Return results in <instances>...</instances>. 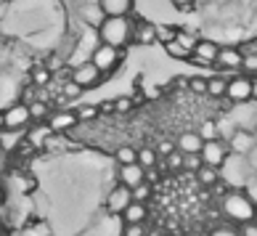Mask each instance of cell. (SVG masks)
<instances>
[{
	"mask_svg": "<svg viewBox=\"0 0 257 236\" xmlns=\"http://www.w3.org/2000/svg\"><path fill=\"white\" fill-rule=\"evenodd\" d=\"M220 212L228 223L233 225H246L257 220V207L252 204V199L244 194V188H228V194L220 199Z\"/></svg>",
	"mask_w": 257,
	"mask_h": 236,
	"instance_id": "obj_1",
	"label": "cell"
},
{
	"mask_svg": "<svg viewBox=\"0 0 257 236\" xmlns=\"http://www.w3.org/2000/svg\"><path fill=\"white\" fill-rule=\"evenodd\" d=\"M133 19L130 16H106L98 27V40L111 45V48H119L125 51L127 45L133 43Z\"/></svg>",
	"mask_w": 257,
	"mask_h": 236,
	"instance_id": "obj_2",
	"label": "cell"
},
{
	"mask_svg": "<svg viewBox=\"0 0 257 236\" xmlns=\"http://www.w3.org/2000/svg\"><path fill=\"white\" fill-rule=\"evenodd\" d=\"M254 178L249 162H246V157L241 154H228L225 162L220 165V181L228 186V188H244Z\"/></svg>",
	"mask_w": 257,
	"mask_h": 236,
	"instance_id": "obj_3",
	"label": "cell"
},
{
	"mask_svg": "<svg viewBox=\"0 0 257 236\" xmlns=\"http://www.w3.org/2000/svg\"><path fill=\"white\" fill-rule=\"evenodd\" d=\"M90 61L96 64L103 74H111L114 69L119 67V61H122V51L111 48V45H106V43H98L96 48H93V53H90Z\"/></svg>",
	"mask_w": 257,
	"mask_h": 236,
	"instance_id": "obj_4",
	"label": "cell"
},
{
	"mask_svg": "<svg viewBox=\"0 0 257 236\" xmlns=\"http://www.w3.org/2000/svg\"><path fill=\"white\" fill-rule=\"evenodd\" d=\"M103 80H106V74H103L93 61H85V64H80V67L72 69V82H77L82 90L96 88V85H101Z\"/></svg>",
	"mask_w": 257,
	"mask_h": 236,
	"instance_id": "obj_5",
	"label": "cell"
},
{
	"mask_svg": "<svg viewBox=\"0 0 257 236\" xmlns=\"http://www.w3.org/2000/svg\"><path fill=\"white\" fill-rule=\"evenodd\" d=\"M3 122H6V130H27V128H30V122H32L30 103L16 101L8 109H3Z\"/></svg>",
	"mask_w": 257,
	"mask_h": 236,
	"instance_id": "obj_6",
	"label": "cell"
},
{
	"mask_svg": "<svg viewBox=\"0 0 257 236\" xmlns=\"http://www.w3.org/2000/svg\"><path fill=\"white\" fill-rule=\"evenodd\" d=\"M225 98L231 101V103L254 101V80L252 77H231V80H228Z\"/></svg>",
	"mask_w": 257,
	"mask_h": 236,
	"instance_id": "obj_7",
	"label": "cell"
},
{
	"mask_svg": "<svg viewBox=\"0 0 257 236\" xmlns=\"http://www.w3.org/2000/svg\"><path fill=\"white\" fill-rule=\"evenodd\" d=\"M217 53H220V45H217L215 40H199L194 45L191 56H188V61L196 64V67H215Z\"/></svg>",
	"mask_w": 257,
	"mask_h": 236,
	"instance_id": "obj_8",
	"label": "cell"
},
{
	"mask_svg": "<svg viewBox=\"0 0 257 236\" xmlns=\"http://www.w3.org/2000/svg\"><path fill=\"white\" fill-rule=\"evenodd\" d=\"M103 204H106L109 215H122V212H125V207L133 204V188H127L125 183H117L106 194V202H103Z\"/></svg>",
	"mask_w": 257,
	"mask_h": 236,
	"instance_id": "obj_9",
	"label": "cell"
},
{
	"mask_svg": "<svg viewBox=\"0 0 257 236\" xmlns=\"http://www.w3.org/2000/svg\"><path fill=\"white\" fill-rule=\"evenodd\" d=\"M231 154L228 152V144L223 138H215V141H204V146H202V162L204 165H209V167H217L220 170V165L225 162V157Z\"/></svg>",
	"mask_w": 257,
	"mask_h": 236,
	"instance_id": "obj_10",
	"label": "cell"
},
{
	"mask_svg": "<svg viewBox=\"0 0 257 236\" xmlns=\"http://www.w3.org/2000/svg\"><path fill=\"white\" fill-rule=\"evenodd\" d=\"M228 144V152L231 154H241V157H246L252 152V149L257 146V136L252 133V130H241V128H236L233 130V136L225 141Z\"/></svg>",
	"mask_w": 257,
	"mask_h": 236,
	"instance_id": "obj_11",
	"label": "cell"
},
{
	"mask_svg": "<svg viewBox=\"0 0 257 236\" xmlns=\"http://www.w3.org/2000/svg\"><path fill=\"white\" fill-rule=\"evenodd\" d=\"M77 111H72V109H59V111H51V117H48V130L51 133H66V130H72L74 125H77Z\"/></svg>",
	"mask_w": 257,
	"mask_h": 236,
	"instance_id": "obj_12",
	"label": "cell"
},
{
	"mask_svg": "<svg viewBox=\"0 0 257 236\" xmlns=\"http://www.w3.org/2000/svg\"><path fill=\"white\" fill-rule=\"evenodd\" d=\"M241 61H244V53L239 48H233V45H225V48H220V53H217V59H215V69H220V72H239Z\"/></svg>",
	"mask_w": 257,
	"mask_h": 236,
	"instance_id": "obj_13",
	"label": "cell"
},
{
	"mask_svg": "<svg viewBox=\"0 0 257 236\" xmlns=\"http://www.w3.org/2000/svg\"><path fill=\"white\" fill-rule=\"evenodd\" d=\"M146 181V167L133 162V165H119L117 167V183H125L127 188H136L138 183Z\"/></svg>",
	"mask_w": 257,
	"mask_h": 236,
	"instance_id": "obj_14",
	"label": "cell"
},
{
	"mask_svg": "<svg viewBox=\"0 0 257 236\" xmlns=\"http://www.w3.org/2000/svg\"><path fill=\"white\" fill-rule=\"evenodd\" d=\"M202 146H204V138L196 133V130H186V133H180L178 141H175V149L183 157L188 154H202Z\"/></svg>",
	"mask_w": 257,
	"mask_h": 236,
	"instance_id": "obj_15",
	"label": "cell"
},
{
	"mask_svg": "<svg viewBox=\"0 0 257 236\" xmlns=\"http://www.w3.org/2000/svg\"><path fill=\"white\" fill-rule=\"evenodd\" d=\"M133 43L144 45V48L154 45L157 43V24H151V22H136V24H133Z\"/></svg>",
	"mask_w": 257,
	"mask_h": 236,
	"instance_id": "obj_16",
	"label": "cell"
},
{
	"mask_svg": "<svg viewBox=\"0 0 257 236\" xmlns=\"http://www.w3.org/2000/svg\"><path fill=\"white\" fill-rule=\"evenodd\" d=\"M119 218H122V223H146L149 207H146L144 202H133V204L125 207V212H122Z\"/></svg>",
	"mask_w": 257,
	"mask_h": 236,
	"instance_id": "obj_17",
	"label": "cell"
},
{
	"mask_svg": "<svg viewBox=\"0 0 257 236\" xmlns=\"http://www.w3.org/2000/svg\"><path fill=\"white\" fill-rule=\"evenodd\" d=\"M101 8L106 16H130L133 0H101Z\"/></svg>",
	"mask_w": 257,
	"mask_h": 236,
	"instance_id": "obj_18",
	"label": "cell"
},
{
	"mask_svg": "<svg viewBox=\"0 0 257 236\" xmlns=\"http://www.w3.org/2000/svg\"><path fill=\"white\" fill-rule=\"evenodd\" d=\"M196 181L202 183V186H207V188H212V186L220 183V170L209 167V165H202V167L196 170Z\"/></svg>",
	"mask_w": 257,
	"mask_h": 236,
	"instance_id": "obj_19",
	"label": "cell"
},
{
	"mask_svg": "<svg viewBox=\"0 0 257 236\" xmlns=\"http://www.w3.org/2000/svg\"><path fill=\"white\" fill-rule=\"evenodd\" d=\"M225 90H228V80L225 77H220V74L207 77V96L209 98H225Z\"/></svg>",
	"mask_w": 257,
	"mask_h": 236,
	"instance_id": "obj_20",
	"label": "cell"
},
{
	"mask_svg": "<svg viewBox=\"0 0 257 236\" xmlns=\"http://www.w3.org/2000/svg\"><path fill=\"white\" fill-rule=\"evenodd\" d=\"M51 80H53V72L48 67H32L30 82L35 85V88H45V85H51Z\"/></svg>",
	"mask_w": 257,
	"mask_h": 236,
	"instance_id": "obj_21",
	"label": "cell"
},
{
	"mask_svg": "<svg viewBox=\"0 0 257 236\" xmlns=\"http://www.w3.org/2000/svg\"><path fill=\"white\" fill-rule=\"evenodd\" d=\"M30 117H32V122H48L51 106H48V103H45L43 98H37V101L30 103Z\"/></svg>",
	"mask_w": 257,
	"mask_h": 236,
	"instance_id": "obj_22",
	"label": "cell"
},
{
	"mask_svg": "<svg viewBox=\"0 0 257 236\" xmlns=\"http://www.w3.org/2000/svg\"><path fill=\"white\" fill-rule=\"evenodd\" d=\"M114 159H117L119 165H133V162H138V149H133V146H119L117 152H114Z\"/></svg>",
	"mask_w": 257,
	"mask_h": 236,
	"instance_id": "obj_23",
	"label": "cell"
},
{
	"mask_svg": "<svg viewBox=\"0 0 257 236\" xmlns=\"http://www.w3.org/2000/svg\"><path fill=\"white\" fill-rule=\"evenodd\" d=\"M175 40H178L180 45H183L186 51H194V45H196L199 40H202V37H199L194 30H180V27H178V37H175Z\"/></svg>",
	"mask_w": 257,
	"mask_h": 236,
	"instance_id": "obj_24",
	"label": "cell"
},
{
	"mask_svg": "<svg viewBox=\"0 0 257 236\" xmlns=\"http://www.w3.org/2000/svg\"><path fill=\"white\" fill-rule=\"evenodd\" d=\"M165 53L170 56V59H175V61H188V56H191V51H186L178 40L167 43V45H165Z\"/></svg>",
	"mask_w": 257,
	"mask_h": 236,
	"instance_id": "obj_25",
	"label": "cell"
},
{
	"mask_svg": "<svg viewBox=\"0 0 257 236\" xmlns=\"http://www.w3.org/2000/svg\"><path fill=\"white\" fill-rule=\"evenodd\" d=\"M22 133H24V130H0V146H3L6 152H11V149L19 144Z\"/></svg>",
	"mask_w": 257,
	"mask_h": 236,
	"instance_id": "obj_26",
	"label": "cell"
},
{
	"mask_svg": "<svg viewBox=\"0 0 257 236\" xmlns=\"http://www.w3.org/2000/svg\"><path fill=\"white\" fill-rule=\"evenodd\" d=\"M16 236H51V225L40 220V223H30V225H24V231L22 233H16Z\"/></svg>",
	"mask_w": 257,
	"mask_h": 236,
	"instance_id": "obj_27",
	"label": "cell"
},
{
	"mask_svg": "<svg viewBox=\"0 0 257 236\" xmlns=\"http://www.w3.org/2000/svg\"><path fill=\"white\" fill-rule=\"evenodd\" d=\"M175 37H178V27H170V24H157V43L167 45V43H173Z\"/></svg>",
	"mask_w": 257,
	"mask_h": 236,
	"instance_id": "obj_28",
	"label": "cell"
},
{
	"mask_svg": "<svg viewBox=\"0 0 257 236\" xmlns=\"http://www.w3.org/2000/svg\"><path fill=\"white\" fill-rule=\"evenodd\" d=\"M196 133L202 136L204 141H215V138H220V133H217V120H204L202 125H199Z\"/></svg>",
	"mask_w": 257,
	"mask_h": 236,
	"instance_id": "obj_29",
	"label": "cell"
},
{
	"mask_svg": "<svg viewBox=\"0 0 257 236\" xmlns=\"http://www.w3.org/2000/svg\"><path fill=\"white\" fill-rule=\"evenodd\" d=\"M138 165H144L146 170H149V167H157V165H159V157H157L154 149H149V146L138 149Z\"/></svg>",
	"mask_w": 257,
	"mask_h": 236,
	"instance_id": "obj_30",
	"label": "cell"
},
{
	"mask_svg": "<svg viewBox=\"0 0 257 236\" xmlns=\"http://www.w3.org/2000/svg\"><path fill=\"white\" fill-rule=\"evenodd\" d=\"M149 228H146V223H125L119 228V236H146Z\"/></svg>",
	"mask_w": 257,
	"mask_h": 236,
	"instance_id": "obj_31",
	"label": "cell"
},
{
	"mask_svg": "<svg viewBox=\"0 0 257 236\" xmlns=\"http://www.w3.org/2000/svg\"><path fill=\"white\" fill-rule=\"evenodd\" d=\"M149 196H151V183H138L136 188H133V202H149Z\"/></svg>",
	"mask_w": 257,
	"mask_h": 236,
	"instance_id": "obj_32",
	"label": "cell"
},
{
	"mask_svg": "<svg viewBox=\"0 0 257 236\" xmlns=\"http://www.w3.org/2000/svg\"><path fill=\"white\" fill-rule=\"evenodd\" d=\"M188 90L196 96H207V77H188Z\"/></svg>",
	"mask_w": 257,
	"mask_h": 236,
	"instance_id": "obj_33",
	"label": "cell"
},
{
	"mask_svg": "<svg viewBox=\"0 0 257 236\" xmlns=\"http://www.w3.org/2000/svg\"><path fill=\"white\" fill-rule=\"evenodd\" d=\"M98 106H80L77 109V120L80 122H90V120H98Z\"/></svg>",
	"mask_w": 257,
	"mask_h": 236,
	"instance_id": "obj_34",
	"label": "cell"
},
{
	"mask_svg": "<svg viewBox=\"0 0 257 236\" xmlns=\"http://www.w3.org/2000/svg\"><path fill=\"white\" fill-rule=\"evenodd\" d=\"M136 103H133V98L130 96H122V98H114V111L117 114H125V111H130Z\"/></svg>",
	"mask_w": 257,
	"mask_h": 236,
	"instance_id": "obj_35",
	"label": "cell"
},
{
	"mask_svg": "<svg viewBox=\"0 0 257 236\" xmlns=\"http://www.w3.org/2000/svg\"><path fill=\"white\" fill-rule=\"evenodd\" d=\"M204 162H202V157L199 154H188V157H183V170H191V173L196 175V170L202 167Z\"/></svg>",
	"mask_w": 257,
	"mask_h": 236,
	"instance_id": "obj_36",
	"label": "cell"
},
{
	"mask_svg": "<svg viewBox=\"0 0 257 236\" xmlns=\"http://www.w3.org/2000/svg\"><path fill=\"white\" fill-rule=\"evenodd\" d=\"M241 69L257 74V53H244V61H241Z\"/></svg>",
	"mask_w": 257,
	"mask_h": 236,
	"instance_id": "obj_37",
	"label": "cell"
},
{
	"mask_svg": "<svg viewBox=\"0 0 257 236\" xmlns=\"http://www.w3.org/2000/svg\"><path fill=\"white\" fill-rule=\"evenodd\" d=\"M82 93V88L77 82H72V80H66V85H64V90H61V98H72V96H80Z\"/></svg>",
	"mask_w": 257,
	"mask_h": 236,
	"instance_id": "obj_38",
	"label": "cell"
},
{
	"mask_svg": "<svg viewBox=\"0 0 257 236\" xmlns=\"http://www.w3.org/2000/svg\"><path fill=\"white\" fill-rule=\"evenodd\" d=\"M209 236H241L239 225H220V228H215Z\"/></svg>",
	"mask_w": 257,
	"mask_h": 236,
	"instance_id": "obj_39",
	"label": "cell"
},
{
	"mask_svg": "<svg viewBox=\"0 0 257 236\" xmlns=\"http://www.w3.org/2000/svg\"><path fill=\"white\" fill-rule=\"evenodd\" d=\"M244 194H246V196H249V199H252V204L257 207V175H254V178H252V181H249V183H246V186H244Z\"/></svg>",
	"mask_w": 257,
	"mask_h": 236,
	"instance_id": "obj_40",
	"label": "cell"
},
{
	"mask_svg": "<svg viewBox=\"0 0 257 236\" xmlns=\"http://www.w3.org/2000/svg\"><path fill=\"white\" fill-rule=\"evenodd\" d=\"M241 236H257V220L254 223H246V225H241Z\"/></svg>",
	"mask_w": 257,
	"mask_h": 236,
	"instance_id": "obj_41",
	"label": "cell"
},
{
	"mask_svg": "<svg viewBox=\"0 0 257 236\" xmlns=\"http://www.w3.org/2000/svg\"><path fill=\"white\" fill-rule=\"evenodd\" d=\"M159 173H162V170H157V167H149V170H146V183L154 186V183H157V178H159Z\"/></svg>",
	"mask_w": 257,
	"mask_h": 236,
	"instance_id": "obj_42",
	"label": "cell"
},
{
	"mask_svg": "<svg viewBox=\"0 0 257 236\" xmlns=\"http://www.w3.org/2000/svg\"><path fill=\"white\" fill-rule=\"evenodd\" d=\"M170 3H173L175 8H180V11H188V8H191L196 0H170Z\"/></svg>",
	"mask_w": 257,
	"mask_h": 236,
	"instance_id": "obj_43",
	"label": "cell"
},
{
	"mask_svg": "<svg viewBox=\"0 0 257 236\" xmlns=\"http://www.w3.org/2000/svg\"><path fill=\"white\" fill-rule=\"evenodd\" d=\"M246 162H249V167H252V173L257 175V146L252 149L249 154H246Z\"/></svg>",
	"mask_w": 257,
	"mask_h": 236,
	"instance_id": "obj_44",
	"label": "cell"
},
{
	"mask_svg": "<svg viewBox=\"0 0 257 236\" xmlns=\"http://www.w3.org/2000/svg\"><path fill=\"white\" fill-rule=\"evenodd\" d=\"M101 114H114V101H106V103H101L98 106Z\"/></svg>",
	"mask_w": 257,
	"mask_h": 236,
	"instance_id": "obj_45",
	"label": "cell"
},
{
	"mask_svg": "<svg viewBox=\"0 0 257 236\" xmlns=\"http://www.w3.org/2000/svg\"><path fill=\"white\" fill-rule=\"evenodd\" d=\"M159 152L162 154H170V152H175V146L173 144H159Z\"/></svg>",
	"mask_w": 257,
	"mask_h": 236,
	"instance_id": "obj_46",
	"label": "cell"
},
{
	"mask_svg": "<svg viewBox=\"0 0 257 236\" xmlns=\"http://www.w3.org/2000/svg\"><path fill=\"white\" fill-rule=\"evenodd\" d=\"M0 130H6V122H3V109H0Z\"/></svg>",
	"mask_w": 257,
	"mask_h": 236,
	"instance_id": "obj_47",
	"label": "cell"
},
{
	"mask_svg": "<svg viewBox=\"0 0 257 236\" xmlns=\"http://www.w3.org/2000/svg\"><path fill=\"white\" fill-rule=\"evenodd\" d=\"M0 3H3V0H0Z\"/></svg>",
	"mask_w": 257,
	"mask_h": 236,
	"instance_id": "obj_48",
	"label": "cell"
}]
</instances>
